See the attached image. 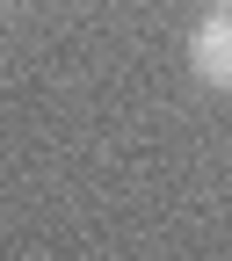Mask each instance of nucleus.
Wrapping results in <instances>:
<instances>
[{"label":"nucleus","instance_id":"nucleus-1","mask_svg":"<svg viewBox=\"0 0 232 261\" xmlns=\"http://www.w3.org/2000/svg\"><path fill=\"white\" fill-rule=\"evenodd\" d=\"M189 73L203 80V87H225L232 94V15L211 8L203 22L189 29Z\"/></svg>","mask_w":232,"mask_h":261},{"label":"nucleus","instance_id":"nucleus-2","mask_svg":"<svg viewBox=\"0 0 232 261\" xmlns=\"http://www.w3.org/2000/svg\"><path fill=\"white\" fill-rule=\"evenodd\" d=\"M211 8H218V15H232V0H211Z\"/></svg>","mask_w":232,"mask_h":261}]
</instances>
